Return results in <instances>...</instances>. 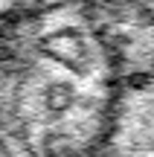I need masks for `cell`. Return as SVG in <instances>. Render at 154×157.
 I'll list each match as a JSON object with an SVG mask.
<instances>
[{"mask_svg":"<svg viewBox=\"0 0 154 157\" xmlns=\"http://www.w3.org/2000/svg\"><path fill=\"white\" fill-rule=\"evenodd\" d=\"M128 78L90 0H23L0 23V151L99 157Z\"/></svg>","mask_w":154,"mask_h":157,"instance_id":"obj_1","label":"cell"},{"mask_svg":"<svg viewBox=\"0 0 154 157\" xmlns=\"http://www.w3.org/2000/svg\"><path fill=\"white\" fill-rule=\"evenodd\" d=\"M0 157L6 154L0 151ZM99 157H154V76H137L125 84Z\"/></svg>","mask_w":154,"mask_h":157,"instance_id":"obj_2","label":"cell"}]
</instances>
